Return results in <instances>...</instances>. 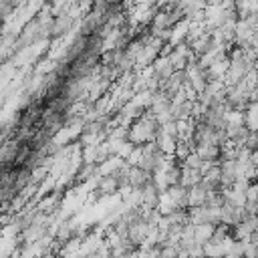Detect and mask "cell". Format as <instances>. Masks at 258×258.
I'll use <instances>...</instances> for the list:
<instances>
[{"label": "cell", "mask_w": 258, "mask_h": 258, "mask_svg": "<svg viewBox=\"0 0 258 258\" xmlns=\"http://www.w3.org/2000/svg\"><path fill=\"white\" fill-rule=\"evenodd\" d=\"M157 121L147 115V117H139L133 127L129 129V141L131 143H149L155 135H157Z\"/></svg>", "instance_id": "6da1fadb"}, {"label": "cell", "mask_w": 258, "mask_h": 258, "mask_svg": "<svg viewBox=\"0 0 258 258\" xmlns=\"http://www.w3.org/2000/svg\"><path fill=\"white\" fill-rule=\"evenodd\" d=\"M206 198H208V189L202 183H196V185L187 187V206L189 208L206 206Z\"/></svg>", "instance_id": "7a4b0ae2"}, {"label": "cell", "mask_w": 258, "mask_h": 258, "mask_svg": "<svg viewBox=\"0 0 258 258\" xmlns=\"http://www.w3.org/2000/svg\"><path fill=\"white\" fill-rule=\"evenodd\" d=\"M202 181V173H200V169H194V167H179V185H183L185 189L187 187H191V185H196V183H200Z\"/></svg>", "instance_id": "3957f363"}, {"label": "cell", "mask_w": 258, "mask_h": 258, "mask_svg": "<svg viewBox=\"0 0 258 258\" xmlns=\"http://www.w3.org/2000/svg\"><path fill=\"white\" fill-rule=\"evenodd\" d=\"M216 230V224H194V242L196 244H206L212 240Z\"/></svg>", "instance_id": "277c9868"}, {"label": "cell", "mask_w": 258, "mask_h": 258, "mask_svg": "<svg viewBox=\"0 0 258 258\" xmlns=\"http://www.w3.org/2000/svg\"><path fill=\"white\" fill-rule=\"evenodd\" d=\"M119 189V179L111 173V175H105L101 179H97V191L101 196H107V194H113Z\"/></svg>", "instance_id": "5b68a950"}, {"label": "cell", "mask_w": 258, "mask_h": 258, "mask_svg": "<svg viewBox=\"0 0 258 258\" xmlns=\"http://www.w3.org/2000/svg\"><path fill=\"white\" fill-rule=\"evenodd\" d=\"M248 46H250V48H252V50L258 54V32H254V34H252V38H250Z\"/></svg>", "instance_id": "8992f818"}, {"label": "cell", "mask_w": 258, "mask_h": 258, "mask_svg": "<svg viewBox=\"0 0 258 258\" xmlns=\"http://www.w3.org/2000/svg\"><path fill=\"white\" fill-rule=\"evenodd\" d=\"M222 258H240V256H234V254H226V256H222Z\"/></svg>", "instance_id": "52a82bcc"}]
</instances>
